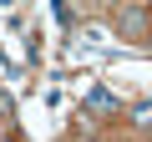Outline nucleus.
I'll return each mask as SVG.
<instances>
[{"mask_svg":"<svg viewBox=\"0 0 152 142\" xmlns=\"http://www.w3.org/2000/svg\"><path fill=\"white\" fill-rule=\"evenodd\" d=\"M86 107H91V112H117L122 102H117L112 91H102V86H96V91H86Z\"/></svg>","mask_w":152,"mask_h":142,"instance_id":"f257e3e1","label":"nucleus"},{"mask_svg":"<svg viewBox=\"0 0 152 142\" xmlns=\"http://www.w3.org/2000/svg\"><path fill=\"white\" fill-rule=\"evenodd\" d=\"M132 117H137V122H142V127H152V102H142V107H137V112H132Z\"/></svg>","mask_w":152,"mask_h":142,"instance_id":"f03ea898","label":"nucleus"}]
</instances>
